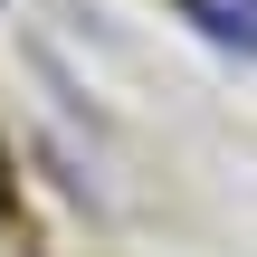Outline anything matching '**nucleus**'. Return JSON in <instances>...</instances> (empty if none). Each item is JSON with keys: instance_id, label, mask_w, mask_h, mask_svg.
<instances>
[{"instance_id": "obj_1", "label": "nucleus", "mask_w": 257, "mask_h": 257, "mask_svg": "<svg viewBox=\"0 0 257 257\" xmlns=\"http://www.w3.org/2000/svg\"><path fill=\"white\" fill-rule=\"evenodd\" d=\"M181 10H191L210 38H229V48H248V57H257V0H181Z\"/></svg>"}]
</instances>
